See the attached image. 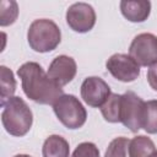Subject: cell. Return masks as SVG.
Listing matches in <instances>:
<instances>
[{
    "label": "cell",
    "mask_w": 157,
    "mask_h": 157,
    "mask_svg": "<svg viewBox=\"0 0 157 157\" xmlns=\"http://www.w3.org/2000/svg\"><path fill=\"white\" fill-rule=\"evenodd\" d=\"M17 75L21 78L25 94L36 103L54 104L64 94L63 88L53 82L43 67L36 61L22 64L17 70Z\"/></svg>",
    "instance_id": "6da1fadb"
},
{
    "label": "cell",
    "mask_w": 157,
    "mask_h": 157,
    "mask_svg": "<svg viewBox=\"0 0 157 157\" xmlns=\"http://www.w3.org/2000/svg\"><path fill=\"white\" fill-rule=\"evenodd\" d=\"M1 123L5 130L12 136H25L33 123V114L21 97H11L2 105Z\"/></svg>",
    "instance_id": "7a4b0ae2"
},
{
    "label": "cell",
    "mask_w": 157,
    "mask_h": 157,
    "mask_svg": "<svg viewBox=\"0 0 157 157\" xmlns=\"http://www.w3.org/2000/svg\"><path fill=\"white\" fill-rule=\"evenodd\" d=\"M27 40L34 52L48 53L60 44L61 32L54 21L39 18L31 23L27 32Z\"/></svg>",
    "instance_id": "3957f363"
},
{
    "label": "cell",
    "mask_w": 157,
    "mask_h": 157,
    "mask_svg": "<svg viewBox=\"0 0 157 157\" xmlns=\"http://www.w3.org/2000/svg\"><path fill=\"white\" fill-rule=\"evenodd\" d=\"M53 109L59 121L67 129H78L86 123V108L74 94H63L59 97L53 104Z\"/></svg>",
    "instance_id": "277c9868"
},
{
    "label": "cell",
    "mask_w": 157,
    "mask_h": 157,
    "mask_svg": "<svg viewBox=\"0 0 157 157\" xmlns=\"http://www.w3.org/2000/svg\"><path fill=\"white\" fill-rule=\"evenodd\" d=\"M145 115V101L140 98L135 92L128 91L121 94V109L120 123L128 128L131 132H137L144 124Z\"/></svg>",
    "instance_id": "5b68a950"
},
{
    "label": "cell",
    "mask_w": 157,
    "mask_h": 157,
    "mask_svg": "<svg viewBox=\"0 0 157 157\" xmlns=\"http://www.w3.org/2000/svg\"><path fill=\"white\" fill-rule=\"evenodd\" d=\"M129 55L139 66H151L157 63V36L152 33L137 34L130 47Z\"/></svg>",
    "instance_id": "8992f818"
},
{
    "label": "cell",
    "mask_w": 157,
    "mask_h": 157,
    "mask_svg": "<svg viewBox=\"0 0 157 157\" xmlns=\"http://www.w3.org/2000/svg\"><path fill=\"white\" fill-rule=\"evenodd\" d=\"M96 11L87 2H75L66 11L69 27L78 33L90 32L96 25Z\"/></svg>",
    "instance_id": "52a82bcc"
},
{
    "label": "cell",
    "mask_w": 157,
    "mask_h": 157,
    "mask_svg": "<svg viewBox=\"0 0 157 157\" xmlns=\"http://www.w3.org/2000/svg\"><path fill=\"white\" fill-rule=\"evenodd\" d=\"M107 70L112 76L121 82L135 81L140 75V66L128 54H113L105 63Z\"/></svg>",
    "instance_id": "ba28073f"
},
{
    "label": "cell",
    "mask_w": 157,
    "mask_h": 157,
    "mask_svg": "<svg viewBox=\"0 0 157 157\" xmlns=\"http://www.w3.org/2000/svg\"><path fill=\"white\" fill-rule=\"evenodd\" d=\"M110 94V87L98 76L86 77L81 85V97L92 108H101Z\"/></svg>",
    "instance_id": "9c48e42d"
},
{
    "label": "cell",
    "mask_w": 157,
    "mask_h": 157,
    "mask_svg": "<svg viewBox=\"0 0 157 157\" xmlns=\"http://www.w3.org/2000/svg\"><path fill=\"white\" fill-rule=\"evenodd\" d=\"M76 72H77V65L71 56L58 55L50 63L47 74L53 82L63 87L74 80Z\"/></svg>",
    "instance_id": "30bf717a"
},
{
    "label": "cell",
    "mask_w": 157,
    "mask_h": 157,
    "mask_svg": "<svg viewBox=\"0 0 157 157\" xmlns=\"http://www.w3.org/2000/svg\"><path fill=\"white\" fill-rule=\"evenodd\" d=\"M120 11L130 22H144L151 12V2L148 0H123L120 1Z\"/></svg>",
    "instance_id": "8fae6325"
},
{
    "label": "cell",
    "mask_w": 157,
    "mask_h": 157,
    "mask_svg": "<svg viewBox=\"0 0 157 157\" xmlns=\"http://www.w3.org/2000/svg\"><path fill=\"white\" fill-rule=\"evenodd\" d=\"M42 155L43 157H69V142L60 135H50L43 144Z\"/></svg>",
    "instance_id": "7c38bea8"
},
{
    "label": "cell",
    "mask_w": 157,
    "mask_h": 157,
    "mask_svg": "<svg viewBox=\"0 0 157 157\" xmlns=\"http://www.w3.org/2000/svg\"><path fill=\"white\" fill-rule=\"evenodd\" d=\"M155 151V142L145 135L135 136L129 142V157H148Z\"/></svg>",
    "instance_id": "4fadbf2b"
},
{
    "label": "cell",
    "mask_w": 157,
    "mask_h": 157,
    "mask_svg": "<svg viewBox=\"0 0 157 157\" xmlns=\"http://www.w3.org/2000/svg\"><path fill=\"white\" fill-rule=\"evenodd\" d=\"M121 94L112 93L107 102L101 107V113L108 123H120Z\"/></svg>",
    "instance_id": "5bb4252c"
},
{
    "label": "cell",
    "mask_w": 157,
    "mask_h": 157,
    "mask_svg": "<svg viewBox=\"0 0 157 157\" xmlns=\"http://www.w3.org/2000/svg\"><path fill=\"white\" fill-rule=\"evenodd\" d=\"M0 88H1V105L5 104L7 99L13 97L16 91V80L13 72L5 65L0 66Z\"/></svg>",
    "instance_id": "9a60e30c"
},
{
    "label": "cell",
    "mask_w": 157,
    "mask_h": 157,
    "mask_svg": "<svg viewBox=\"0 0 157 157\" xmlns=\"http://www.w3.org/2000/svg\"><path fill=\"white\" fill-rule=\"evenodd\" d=\"M142 128L148 134H157V99L145 102V115Z\"/></svg>",
    "instance_id": "2e32d148"
},
{
    "label": "cell",
    "mask_w": 157,
    "mask_h": 157,
    "mask_svg": "<svg viewBox=\"0 0 157 157\" xmlns=\"http://www.w3.org/2000/svg\"><path fill=\"white\" fill-rule=\"evenodd\" d=\"M18 16V6L16 1L1 0L0 2V26H10L12 25Z\"/></svg>",
    "instance_id": "e0dca14e"
},
{
    "label": "cell",
    "mask_w": 157,
    "mask_h": 157,
    "mask_svg": "<svg viewBox=\"0 0 157 157\" xmlns=\"http://www.w3.org/2000/svg\"><path fill=\"white\" fill-rule=\"evenodd\" d=\"M129 142L130 140L124 136L115 137L109 142L104 157H129Z\"/></svg>",
    "instance_id": "ac0fdd59"
},
{
    "label": "cell",
    "mask_w": 157,
    "mask_h": 157,
    "mask_svg": "<svg viewBox=\"0 0 157 157\" xmlns=\"http://www.w3.org/2000/svg\"><path fill=\"white\" fill-rule=\"evenodd\" d=\"M71 157H101L99 150L93 142H81L77 145Z\"/></svg>",
    "instance_id": "d6986e66"
},
{
    "label": "cell",
    "mask_w": 157,
    "mask_h": 157,
    "mask_svg": "<svg viewBox=\"0 0 157 157\" xmlns=\"http://www.w3.org/2000/svg\"><path fill=\"white\" fill-rule=\"evenodd\" d=\"M147 81L152 90L157 91V63L151 65L147 71Z\"/></svg>",
    "instance_id": "ffe728a7"
},
{
    "label": "cell",
    "mask_w": 157,
    "mask_h": 157,
    "mask_svg": "<svg viewBox=\"0 0 157 157\" xmlns=\"http://www.w3.org/2000/svg\"><path fill=\"white\" fill-rule=\"evenodd\" d=\"M13 157H32V156H29V155H25V153H20V155H16V156H13Z\"/></svg>",
    "instance_id": "44dd1931"
},
{
    "label": "cell",
    "mask_w": 157,
    "mask_h": 157,
    "mask_svg": "<svg viewBox=\"0 0 157 157\" xmlns=\"http://www.w3.org/2000/svg\"><path fill=\"white\" fill-rule=\"evenodd\" d=\"M148 157H157V150H156V151H155L153 153H151V155H150Z\"/></svg>",
    "instance_id": "7402d4cb"
}]
</instances>
